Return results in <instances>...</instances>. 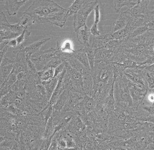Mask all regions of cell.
<instances>
[{"label": "cell", "instance_id": "obj_31", "mask_svg": "<svg viewBox=\"0 0 154 150\" xmlns=\"http://www.w3.org/2000/svg\"><path fill=\"white\" fill-rule=\"evenodd\" d=\"M8 45L9 47L12 48H15L17 47V41H16V39L10 40L9 42L8 43Z\"/></svg>", "mask_w": 154, "mask_h": 150}, {"label": "cell", "instance_id": "obj_1", "mask_svg": "<svg viewBox=\"0 0 154 150\" xmlns=\"http://www.w3.org/2000/svg\"><path fill=\"white\" fill-rule=\"evenodd\" d=\"M65 9L54 1L36 0L23 13L30 16L35 23L40 18H45Z\"/></svg>", "mask_w": 154, "mask_h": 150}, {"label": "cell", "instance_id": "obj_15", "mask_svg": "<svg viewBox=\"0 0 154 150\" xmlns=\"http://www.w3.org/2000/svg\"><path fill=\"white\" fill-rule=\"evenodd\" d=\"M74 57L80 63H82L85 68L91 71L88 55L84 49L81 48L79 50H75L74 54Z\"/></svg>", "mask_w": 154, "mask_h": 150}, {"label": "cell", "instance_id": "obj_29", "mask_svg": "<svg viewBox=\"0 0 154 150\" xmlns=\"http://www.w3.org/2000/svg\"><path fill=\"white\" fill-rule=\"evenodd\" d=\"M66 70V62L63 63L54 69V77H57L61 75Z\"/></svg>", "mask_w": 154, "mask_h": 150}, {"label": "cell", "instance_id": "obj_16", "mask_svg": "<svg viewBox=\"0 0 154 150\" xmlns=\"http://www.w3.org/2000/svg\"><path fill=\"white\" fill-rule=\"evenodd\" d=\"M140 1H123V0H117L114 1V9L115 10L116 12L117 13L121 10L122 7L126 6L129 9H132L133 7L136 6L140 2Z\"/></svg>", "mask_w": 154, "mask_h": 150}, {"label": "cell", "instance_id": "obj_12", "mask_svg": "<svg viewBox=\"0 0 154 150\" xmlns=\"http://www.w3.org/2000/svg\"><path fill=\"white\" fill-rule=\"evenodd\" d=\"M70 92L71 90L68 89L64 90V91L58 99L56 103L53 106L54 111L61 112L62 111L63 107L68 101L70 94Z\"/></svg>", "mask_w": 154, "mask_h": 150}, {"label": "cell", "instance_id": "obj_4", "mask_svg": "<svg viewBox=\"0 0 154 150\" xmlns=\"http://www.w3.org/2000/svg\"><path fill=\"white\" fill-rule=\"evenodd\" d=\"M67 9H65L58 13H55L48 17L40 18L36 21L35 23H50L57 25V26L62 28L65 26L67 20Z\"/></svg>", "mask_w": 154, "mask_h": 150}, {"label": "cell", "instance_id": "obj_8", "mask_svg": "<svg viewBox=\"0 0 154 150\" xmlns=\"http://www.w3.org/2000/svg\"><path fill=\"white\" fill-rule=\"evenodd\" d=\"M26 2L27 0H7L5 1V9L9 15H16L20 8L23 6Z\"/></svg>", "mask_w": 154, "mask_h": 150}, {"label": "cell", "instance_id": "obj_25", "mask_svg": "<svg viewBox=\"0 0 154 150\" xmlns=\"http://www.w3.org/2000/svg\"><path fill=\"white\" fill-rule=\"evenodd\" d=\"M18 23L25 29H28V28L31 25L35 23L32 19L30 16L26 14H23V16L20 19Z\"/></svg>", "mask_w": 154, "mask_h": 150}, {"label": "cell", "instance_id": "obj_10", "mask_svg": "<svg viewBox=\"0 0 154 150\" xmlns=\"http://www.w3.org/2000/svg\"><path fill=\"white\" fill-rule=\"evenodd\" d=\"M94 79L92 72H88L83 75L82 91L88 96L93 97V95Z\"/></svg>", "mask_w": 154, "mask_h": 150}, {"label": "cell", "instance_id": "obj_28", "mask_svg": "<svg viewBox=\"0 0 154 150\" xmlns=\"http://www.w3.org/2000/svg\"><path fill=\"white\" fill-rule=\"evenodd\" d=\"M90 33L93 36L99 37L101 36L100 32L98 28V24L94 23L93 25H92V26L90 28Z\"/></svg>", "mask_w": 154, "mask_h": 150}, {"label": "cell", "instance_id": "obj_6", "mask_svg": "<svg viewBox=\"0 0 154 150\" xmlns=\"http://www.w3.org/2000/svg\"><path fill=\"white\" fill-rule=\"evenodd\" d=\"M90 30L87 25H85L80 29L75 31L77 41L79 42L81 48L84 49L90 46L89 40L91 35Z\"/></svg>", "mask_w": 154, "mask_h": 150}, {"label": "cell", "instance_id": "obj_19", "mask_svg": "<svg viewBox=\"0 0 154 150\" xmlns=\"http://www.w3.org/2000/svg\"><path fill=\"white\" fill-rule=\"evenodd\" d=\"M39 79L42 82L48 81L54 77V69L49 68L38 72Z\"/></svg>", "mask_w": 154, "mask_h": 150}, {"label": "cell", "instance_id": "obj_13", "mask_svg": "<svg viewBox=\"0 0 154 150\" xmlns=\"http://www.w3.org/2000/svg\"><path fill=\"white\" fill-rule=\"evenodd\" d=\"M83 103L86 115L96 111L97 106V102L94 98L86 94L83 99Z\"/></svg>", "mask_w": 154, "mask_h": 150}, {"label": "cell", "instance_id": "obj_20", "mask_svg": "<svg viewBox=\"0 0 154 150\" xmlns=\"http://www.w3.org/2000/svg\"><path fill=\"white\" fill-rule=\"evenodd\" d=\"M88 55L89 63L91 68V72L94 71V64H95V56H96V49L93 47L89 46L86 48H84Z\"/></svg>", "mask_w": 154, "mask_h": 150}, {"label": "cell", "instance_id": "obj_22", "mask_svg": "<svg viewBox=\"0 0 154 150\" xmlns=\"http://www.w3.org/2000/svg\"><path fill=\"white\" fill-rule=\"evenodd\" d=\"M13 64L1 66V85L4 84L13 70Z\"/></svg>", "mask_w": 154, "mask_h": 150}, {"label": "cell", "instance_id": "obj_26", "mask_svg": "<svg viewBox=\"0 0 154 150\" xmlns=\"http://www.w3.org/2000/svg\"><path fill=\"white\" fill-rule=\"evenodd\" d=\"M31 35V32L28 31V29H26L23 31V32L17 38H16V41H17L18 46H20L23 44V42L27 40Z\"/></svg>", "mask_w": 154, "mask_h": 150}, {"label": "cell", "instance_id": "obj_7", "mask_svg": "<svg viewBox=\"0 0 154 150\" xmlns=\"http://www.w3.org/2000/svg\"><path fill=\"white\" fill-rule=\"evenodd\" d=\"M1 30L10 31L14 33L21 34L26 29L19 23L15 24H10L7 20L6 15L4 12H1Z\"/></svg>", "mask_w": 154, "mask_h": 150}, {"label": "cell", "instance_id": "obj_14", "mask_svg": "<svg viewBox=\"0 0 154 150\" xmlns=\"http://www.w3.org/2000/svg\"><path fill=\"white\" fill-rule=\"evenodd\" d=\"M59 77H60V75L57 77H54L48 81L42 82V84H43L44 87H45V89H46L47 93V98H48L49 101L50 100L52 94L57 87V85L58 83Z\"/></svg>", "mask_w": 154, "mask_h": 150}, {"label": "cell", "instance_id": "obj_32", "mask_svg": "<svg viewBox=\"0 0 154 150\" xmlns=\"http://www.w3.org/2000/svg\"><path fill=\"white\" fill-rule=\"evenodd\" d=\"M9 40H5L1 41V44H0V45H1V49H0V50H2L5 47H6L7 45L8 44V43H9Z\"/></svg>", "mask_w": 154, "mask_h": 150}, {"label": "cell", "instance_id": "obj_3", "mask_svg": "<svg viewBox=\"0 0 154 150\" xmlns=\"http://www.w3.org/2000/svg\"><path fill=\"white\" fill-rule=\"evenodd\" d=\"M56 49L51 47L45 51H40L34 53L30 57V59L35 64L37 72L45 68L50 60L56 55Z\"/></svg>", "mask_w": 154, "mask_h": 150}, {"label": "cell", "instance_id": "obj_27", "mask_svg": "<svg viewBox=\"0 0 154 150\" xmlns=\"http://www.w3.org/2000/svg\"><path fill=\"white\" fill-rule=\"evenodd\" d=\"M60 50L62 53L67 54H74L75 51L72 49L71 42L69 41H66L62 46H60Z\"/></svg>", "mask_w": 154, "mask_h": 150}, {"label": "cell", "instance_id": "obj_2", "mask_svg": "<svg viewBox=\"0 0 154 150\" xmlns=\"http://www.w3.org/2000/svg\"><path fill=\"white\" fill-rule=\"evenodd\" d=\"M97 4V1H85L80 9L73 16L74 31L80 29L86 25L88 16L92 11L94 9Z\"/></svg>", "mask_w": 154, "mask_h": 150}, {"label": "cell", "instance_id": "obj_9", "mask_svg": "<svg viewBox=\"0 0 154 150\" xmlns=\"http://www.w3.org/2000/svg\"><path fill=\"white\" fill-rule=\"evenodd\" d=\"M51 40V38H45L42 39L38 41L34 42L32 44L24 47L23 44L20 45V50L21 52H23L26 55H29L31 57L34 53L39 52L40 50L41 47L44 44H45L47 41Z\"/></svg>", "mask_w": 154, "mask_h": 150}, {"label": "cell", "instance_id": "obj_21", "mask_svg": "<svg viewBox=\"0 0 154 150\" xmlns=\"http://www.w3.org/2000/svg\"><path fill=\"white\" fill-rule=\"evenodd\" d=\"M54 131V118L53 115L50 118L49 120L47 121V124L45 125V129L44 132L43 138H47L53 137V134Z\"/></svg>", "mask_w": 154, "mask_h": 150}, {"label": "cell", "instance_id": "obj_11", "mask_svg": "<svg viewBox=\"0 0 154 150\" xmlns=\"http://www.w3.org/2000/svg\"><path fill=\"white\" fill-rule=\"evenodd\" d=\"M66 72V69L62 73H61V75H60V77H59L57 87L54 92L53 93L52 97L49 102V104L50 106H54V105L57 102V100L59 97V96L62 93L64 90L66 89V87L64 86V83H63V77Z\"/></svg>", "mask_w": 154, "mask_h": 150}, {"label": "cell", "instance_id": "obj_23", "mask_svg": "<svg viewBox=\"0 0 154 150\" xmlns=\"http://www.w3.org/2000/svg\"><path fill=\"white\" fill-rule=\"evenodd\" d=\"M1 35V41L5 40H11L13 39L17 38L18 37L21 35L19 33L14 32L6 30H1L0 31Z\"/></svg>", "mask_w": 154, "mask_h": 150}, {"label": "cell", "instance_id": "obj_30", "mask_svg": "<svg viewBox=\"0 0 154 150\" xmlns=\"http://www.w3.org/2000/svg\"><path fill=\"white\" fill-rule=\"evenodd\" d=\"M94 23L98 24L100 21V12L99 5H97L94 8Z\"/></svg>", "mask_w": 154, "mask_h": 150}, {"label": "cell", "instance_id": "obj_17", "mask_svg": "<svg viewBox=\"0 0 154 150\" xmlns=\"http://www.w3.org/2000/svg\"><path fill=\"white\" fill-rule=\"evenodd\" d=\"M66 62L68 63V64L72 67L80 72L82 75H85V73L91 72V70H88L85 68V67L84 66L82 63H80L74 57V56L67 59Z\"/></svg>", "mask_w": 154, "mask_h": 150}, {"label": "cell", "instance_id": "obj_24", "mask_svg": "<svg viewBox=\"0 0 154 150\" xmlns=\"http://www.w3.org/2000/svg\"><path fill=\"white\" fill-rule=\"evenodd\" d=\"M64 62L63 59L61 57L55 55L49 62L48 63H47V65L45 66L43 70L49 69V68L55 69L60 64Z\"/></svg>", "mask_w": 154, "mask_h": 150}, {"label": "cell", "instance_id": "obj_5", "mask_svg": "<svg viewBox=\"0 0 154 150\" xmlns=\"http://www.w3.org/2000/svg\"><path fill=\"white\" fill-rule=\"evenodd\" d=\"M133 18V17L132 16L128 10L125 12L121 13L113 23L111 33H114L119 30L124 29Z\"/></svg>", "mask_w": 154, "mask_h": 150}, {"label": "cell", "instance_id": "obj_18", "mask_svg": "<svg viewBox=\"0 0 154 150\" xmlns=\"http://www.w3.org/2000/svg\"><path fill=\"white\" fill-rule=\"evenodd\" d=\"M85 1L84 0H75L68 9H67V17L76 14L83 6Z\"/></svg>", "mask_w": 154, "mask_h": 150}, {"label": "cell", "instance_id": "obj_33", "mask_svg": "<svg viewBox=\"0 0 154 150\" xmlns=\"http://www.w3.org/2000/svg\"><path fill=\"white\" fill-rule=\"evenodd\" d=\"M153 52H154V49H153Z\"/></svg>", "mask_w": 154, "mask_h": 150}]
</instances>
